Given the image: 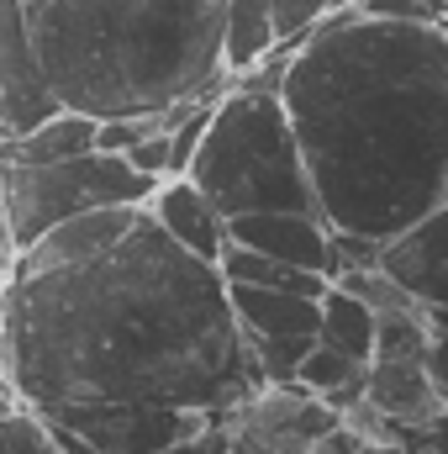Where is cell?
I'll return each instance as SVG.
<instances>
[{"instance_id":"1","label":"cell","mask_w":448,"mask_h":454,"mask_svg":"<svg viewBox=\"0 0 448 454\" xmlns=\"http://www.w3.org/2000/svg\"><path fill=\"white\" fill-rule=\"evenodd\" d=\"M259 386L217 264L185 254L148 212L85 264L5 280L0 391L42 418L112 402L222 418Z\"/></svg>"},{"instance_id":"2","label":"cell","mask_w":448,"mask_h":454,"mask_svg":"<svg viewBox=\"0 0 448 454\" xmlns=\"http://www.w3.org/2000/svg\"><path fill=\"white\" fill-rule=\"evenodd\" d=\"M280 101L328 227L385 243L448 201V21L328 11Z\"/></svg>"},{"instance_id":"3","label":"cell","mask_w":448,"mask_h":454,"mask_svg":"<svg viewBox=\"0 0 448 454\" xmlns=\"http://www.w3.org/2000/svg\"><path fill=\"white\" fill-rule=\"evenodd\" d=\"M32 48L58 106L148 116L174 101H217L222 0H27Z\"/></svg>"},{"instance_id":"4","label":"cell","mask_w":448,"mask_h":454,"mask_svg":"<svg viewBox=\"0 0 448 454\" xmlns=\"http://www.w3.org/2000/svg\"><path fill=\"white\" fill-rule=\"evenodd\" d=\"M185 175L206 191V201L222 217H237V212H317L312 175H306V159H301V143H296V127H290L280 90L227 85L212 101L206 132H201Z\"/></svg>"},{"instance_id":"5","label":"cell","mask_w":448,"mask_h":454,"mask_svg":"<svg viewBox=\"0 0 448 454\" xmlns=\"http://www.w3.org/2000/svg\"><path fill=\"white\" fill-rule=\"evenodd\" d=\"M158 180L137 175L121 153H80L58 164H0V238L27 248L37 232L96 207H148Z\"/></svg>"},{"instance_id":"6","label":"cell","mask_w":448,"mask_h":454,"mask_svg":"<svg viewBox=\"0 0 448 454\" xmlns=\"http://www.w3.org/2000/svg\"><path fill=\"white\" fill-rule=\"evenodd\" d=\"M343 423L333 402L296 380H264L222 412L227 454H312L322 434Z\"/></svg>"},{"instance_id":"7","label":"cell","mask_w":448,"mask_h":454,"mask_svg":"<svg viewBox=\"0 0 448 454\" xmlns=\"http://www.w3.org/2000/svg\"><path fill=\"white\" fill-rule=\"evenodd\" d=\"M58 423L80 428L101 454H158L164 444L201 434L206 423H217V412L201 407H148V402H112V407H69L53 412Z\"/></svg>"},{"instance_id":"8","label":"cell","mask_w":448,"mask_h":454,"mask_svg":"<svg viewBox=\"0 0 448 454\" xmlns=\"http://www.w3.org/2000/svg\"><path fill=\"white\" fill-rule=\"evenodd\" d=\"M48 112H58V101H53L37 48H32L27 0H0V143L27 132Z\"/></svg>"},{"instance_id":"9","label":"cell","mask_w":448,"mask_h":454,"mask_svg":"<svg viewBox=\"0 0 448 454\" xmlns=\"http://www.w3.org/2000/svg\"><path fill=\"white\" fill-rule=\"evenodd\" d=\"M148 207H96V212H80V217H64L48 232H37L27 248L11 254V275H48V270H69V264H85L96 254H106L112 243H121L137 217Z\"/></svg>"},{"instance_id":"10","label":"cell","mask_w":448,"mask_h":454,"mask_svg":"<svg viewBox=\"0 0 448 454\" xmlns=\"http://www.w3.org/2000/svg\"><path fill=\"white\" fill-rule=\"evenodd\" d=\"M380 270L422 307L448 301V201L380 243Z\"/></svg>"},{"instance_id":"11","label":"cell","mask_w":448,"mask_h":454,"mask_svg":"<svg viewBox=\"0 0 448 454\" xmlns=\"http://www.w3.org/2000/svg\"><path fill=\"white\" fill-rule=\"evenodd\" d=\"M328 232L333 227L317 212H237V217H227L232 243H248L280 264L317 270V275H328Z\"/></svg>"},{"instance_id":"12","label":"cell","mask_w":448,"mask_h":454,"mask_svg":"<svg viewBox=\"0 0 448 454\" xmlns=\"http://www.w3.org/2000/svg\"><path fill=\"white\" fill-rule=\"evenodd\" d=\"M227 301L243 328V343H317L322 296L269 291V286H227Z\"/></svg>"},{"instance_id":"13","label":"cell","mask_w":448,"mask_h":454,"mask_svg":"<svg viewBox=\"0 0 448 454\" xmlns=\"http://www.w3.org/2000/svg\"><path fill=\"white\" fill-rule=\"evenodd\" d=\"M148 217L164 227L185 254L217 264V254H222V243H227V217L206 201V191L190 175H164L153 185V196H148Z\"/></svg>"},{"instance_id":"14","label":"cell","mask_w":448,"mask_h":454,"mask_svg":"<svg viewBox=\"0 0 448 454\" xmlns=\"http://www.w3.org/2000/svg\"><path fill=\"white\" fill-rule=\"evenodd\" d=\"M364 402L385 418V423H428L444 402L428 386L422 354H375L364 364Z\"/></svg>"},{"instance_id":"15","label":"cell","mask_w":448,"mask_h":454,"mask_svg":"<svg viewBox=\"0 0 448 454\" xmlns=\"http://www.w3.org/2000/svg\"><path fill=\"white\" fill-rule=\"evenodd\" d=\"M96 116L85 112H48L42 121H32L27 132L5 137L0 143V164H58V159H80V153H96Z\"/></svg>"},{"instance_id":"16","label":"cell","mask_w":448,"mask_h":454,"mask_svg":"<svg viewBox=\"0 0 448 454\" xmlns=\"http://www.w3.org/2000/svg\"><path fill=\"white\" fill-rule=\"evenodd\" d=\"M217 275H222L227 286H269V291H301V296H322L328 291V275L280 264V259H269V254H259L248 243H232V238L217 254Z\"/></svg>"},{"instance_id":"17","label":"cell","mask_w":448,"mask_h":454,"mask_svg":"<svg viewBox=\"0 0 448 454\" xmlns=\"http://www.w3.org/2000/svg\"><path fill=\"white\" fill-rule=\"evenodd\" d=\"M280 48L269 0H222V69L243 74Z\"/></svg>"},{"instance_id":"18","label":"cell","mask_w":448,"mask_h":454,"mask_svg":"<svg viewBox=\"0 0 448 454\" xmlns=\"http://www.w3.org/2000/svg\"><path fill=\"white\" fill-rule=\"evenodd\" d=\"M317 339L333 343V348H343V354H348V359H359V364H369V354H375V312H369L353 291L328 286V291H322Z\"/></svg>"},{"instance_id":"19","label":"cell","mask_w":448,"mask_h":454,"mask_svg":"<svg viewBox=\"0 0 448 454\" xmlns=\"http://www.w3.org/2000/svg\"><path fill=\"white\" fill-rule=\"evenodd\" d=\"M296 386L317 391L322 402H333L337 412H343L348 402H359V396H364V364H359V359H348L343 348H333V343L317 339L306 354H301V364H296Z\"/></svg>"},{"instance_id":"20","label":"cell","mask_w":448,"mask_h":454,"mask_svg":"<svg viewBox=\"0 0 448 454\" xmlns=\"http://www.w3.org/2000/svg\"><path fill=\"white\" fill-rule=\"evenodd\" d=\"M0 454H58L53 434H48V418L16 396H5L0 402Z\"/></svg>"},{"instance_id":"21","label":"cell","mask_w":448,"mask_h":454,"mask_svg":"<svg viewBox=\"0 0 448 454\" xmlns=\"http://www.w3.org/2000/svg\"><path fill=\"white\" fill-rule=\"evenodd\" d=\"M333 11V0H269V16H274V37L280 48H296L322 16Z\"/></svg>"},{"instance_id":"22","label":"cell","mask_w":448,"mask_h":454,"mask_svg":"<svg viewBox=\"0 0 448 454\" xmlns=\"http://www.w3.org/2000/svg\"><path fill=\"white\" fill-rule=\"evenodd\" d=\"M353 11L390 16V21H448V5H444V0H359Z\"/></svg>"},{"instance_id":"23","label":"cell","mask_w":448,"mask_h":454,"mask_svg":"<svg viewBox=\"0 0 448 454\" xmlns=\"http://www.w3.org/2000/svg\"><path fill=\"white\" fill-rule=\"evenodd\" d=\"M422 370H428V386H433V396L448 407V333H428Z\"/></svg>"},{"instance_id":"24","label":"cell","mask_w":448,"mask_h":454,"mask_svg":"<svg viewBox=\"0 0 448 454\" xmlns=\"http://www.w3.org/2000/svg\"><path fill=\"white\" fill-rule=\"evenodd\" d=\"M158 454H227L222 418H217V423H206L201 434H185V439H174V444H164Z\"/></svg>"},{"instance_id":"25","label":"cell","mask_w":448,"mask_h":454,"mask_svg":"<svg viewBox=\"0 0 448 454\" xmlns=\"http://www.w3.org/2000/svg\"><path fill=\"white\" fill-rule=\"evenodd\" d=\"M48 434H53V450L58 454H101L80 428H69V423H58V418H48Z\"/></svg>"},{"instance_id":"26","label":"cell","mask_w":448,"mask_h":454,"mask_svg":"<svg viewBox=\"0 0 448 454\" xmlns=\"http://www.w3.org/2000/svg\"><path fill=\"white\" fill-rule=\"evenodd\" d=\"M422 317H428V333H448V301H433V307H422Z\"/></svg>"},{"instance_id":"27","label":"cell","mask_w":448,"mask_h":454,"mask_svg":"<svg viewBox=\"0 0 448 454\" xmlns=\"http://www.w3.org/2000/svg\"><path fill=\"white\" fill-rule=\"evenodd\" d=\"M5 280H11V248H5V238H0V307H5Z\"/></svg>"},{"instance_id":"28","label":"cell","mask_w":448,"mask_h":454,"mask_svg":"<svg viewBox=\"0 0 448 454\" xmlns=\"http://www.w3.org/2000/svg\"><path fill=\"white\" fill-rule=\"evenodd\" d=\"M0 396H5V391H0Z\"/></svg>"},{"instance_id":"29","label":"cell","mask_w":448,"mask_h":454,"mask_svg":"<svg viewBox=\"0 0 448 454\" xmlns=\"http://www.w3.org/2000/svg\"><path fill=\"white\" fill-rule=\"evenodd\" d=\"M444 5H448V0H444Z\"/></svg>"}]
</instances>
